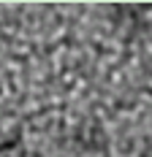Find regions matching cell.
<instances>
[{"label": "cell", "mask_w": 152, "mask_h": 157, "mask_svg": "<svg viewBox=\"0 0 152 157\" xmlns=\"http://www.w3.org/2000/svg\"><path fill=\"white\" fill-rule=\"evenodd\" d=\"M138 157H152V136H147L144 141H141V152Z\"/></svg>", "instance_id": "obj_2"}, {"label": "cell", "mask_w": 152, "mask_h": 157, "mask_svg": "<svg viewBox=\"0 0 152 157\" xmlns=\"http://www.w3.org/2000/svg\"><path fill=\"white\" fill-rule=\"evenodd\" d=\"M0 157H25L22 130H11V133L3 136V141H0Z\"/></svg>", "instance_id": "obj_1"}]
</instances>
